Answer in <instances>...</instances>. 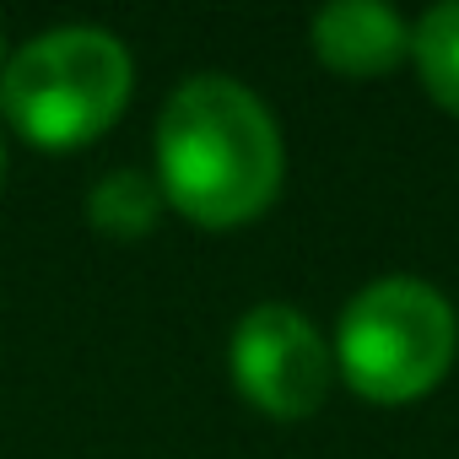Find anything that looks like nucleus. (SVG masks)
Masks as SVG:
<instances>
[{"label":"nucleus","instance_id":"1","mask_svg":"<svg viewBox=\"0 0 459 459\" xmlns=\"http://www.w3.org/2000/svg\"><path fill=\"white\" fill-rule=\"evenodd\" d=\"M281 130L233 76H189L157 119L162 200L195 227H244L281 189Z\"/></svg>","mask_w":459,"mask_h":459},{"label":"nucleus","instance_id":"9","mask_svg":"<svg viewBox=\"0 0 459 459\" xmlns=\"http://www.w3.org/2000/svg\"><path fill=\"white\" fill-rule=\"evenodd\" d=\"M0 55H6V28H0Z\"/></svg>","mask_w":459,"mask_h":459},{"label":"nucleus","instance_id":"8","mask_svg":"<svg viewBox=\"0 0 459 459\" xmlns=\"http://www.w3.org/2000/svg\"><path fill=\"white\" fill-rule=\"evenodd\" d=\"M0 178H6V141H0Z\"/></svg>","mask_w":459,"mask_h":459},{"label":"nucleus","instance_id":"6","mask_svg":"<svg viewBox=\"0 0 459 459\" xmlns=\"http://www.w3.org/2000/svg\"><path fill=\"white\" fill-rule=\"evenodd\" d=\"M162 184L141 168H114L87 189V221L108 238H146L162 216Z\"/></svg>","mask_w":459,"mask_h":459},{"label":"nucleus","instance_id":"3","mask_svg":"<svg viewBox=\"0 0 459 459\" xmlns=\"http://www.w3.org/2000/svg\"><path fill=\"white\" fill-rule=\"evenodd\" d=\"M459 351V319L448 298L416 276H384L362 287L335 330V368L373 405H411L443 384Z\"/></svg>","mask_w":459,"mask_h":459},{"label":"nucleus","instance_id":"7","mask_svg":"<svg viewBox=\"0 0 459 459\" xmlns=\"http://www.w3.org/2000/svg\"><path fill=\"white\" fill-rule=\"evenodd\" d=\"M411 60L432 103H443L459 119V0H443L411 28Z\"/></svg>","mask_w":459,"mask_h":459},{"label":"nucleus","instance_id":"4","mask_svg":"<svg viewBox=\"0 0 459 459\" xmlns=\"http://www.w3.org/2000/svg\"><path fill=\"white\" fill-rule=\"evenodd\" d=\"M227 362H233L238 394L276 421H298V416L319 411L330 394V378H335V351L292 303L249 308L233 330Z\"/></svg>","mask_w":459,"mask_h":459},{"label":"nucleus","instance_id":"2","mask_svg":"<svg viewBox=\"0 0 459 459\" xmlns=\"http://www.w3.org/2000/svg\"><path fill=\"white\" fill-rule=\"evenodd\" d=\"M135 87L130 49L108 28H55L0 65V114L22 141L71 152L114 130Z\"/></svg>","mask_w":459,"mask_h":459},{"label":"nucleus","instance_id":"5","mask_svg":"<svg viewBox=\"0 0 459 459\" xmlns=\"http://www.w3.org/2000/svg\"><path fill=\"white\" fill-rule=\"evenodd\" d=\"M314 55L335 76L368 82L411 55V28L394 6H378V0H330L314 17Z\"/></svg>","mask_w":459,"mask_h":459}]
</instances>
